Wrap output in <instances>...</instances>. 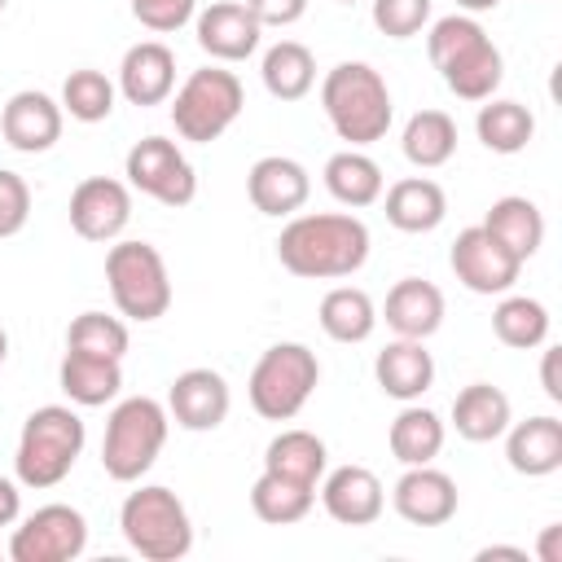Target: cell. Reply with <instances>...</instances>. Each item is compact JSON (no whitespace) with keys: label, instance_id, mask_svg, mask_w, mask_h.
Returning a JSON list of instances; mask_svg holds the SVG:
<instances>
[{"label":"cell","instance_id":"4316f807","mask_svg":"<svg viewBox=\"0 0 562 562\" xmlns=\"http://www.w3.org/2000/svg\"><path fill=\"white\" fill-rule=\"evenodd\" d=\"M483 228H487L509 255H518L522 263H527V259L540 250V241H544V215H540V206H536L531 198H518V193L496 198L492 211L483 215Z\"/></svg>","mask_w":562,"mask_h":562},{"label":"cell","instance_id":"44dd1931","mask_svg":"<svg viewBox=\"0 0 562 562\" xmlns=\"http://www.w3.org/2000/svg\"><path fill=\"white\" fill-rule=\"evenodd\" d=\"M386 325L400 334V338H430L439 325H443V294L435 281H422V277H404L386 290V307H382Z\"/></svg>","mask_w":562,"mask_h":562},{"label":"cell","instance_id":"d6986e66","mask_svg":"<svg viewBox=\"0 0 562 562\" xmlns=\"http://www.w3.org/2000/svg\"><path fill=\"white\" fill-rule=\"evenodd\" d=\"M259 35H263V26L237 0H215L211 9L198 13V44L215 61H246L259 48Z\"/></svg>","mask_w":562,"mask_h":562},{"label":"cell","instance_id":"7bdbcfd3","mask_svg":"<svg viewBox=\"0 0 562 562\" xmlns=\"http://www.w3.org/2000/svg\"><path fill=\"white\" fill-rule=\"evenodd\" d=\"M558 347H544V360H540V386L553 404H562V378H558Z\"/></svg>","mask_w":562,"mask_h":562},{"label":"cell","instance_id":"4fadbf2b","mask_svg":"<svg viewBox=\"0 0 562 562\" xmlns=\"http://www.w3.org/2000/svg\"><path fill=\"white\" fill-rule=\"evenodd\" d=\"M132 220V193L114 176H88L70 193V228L83 241H114Z\"/></svg>","mask_w":562,"mask_h":562},{"label":"cell","instance_id":"d4e9b609","mask_svg":"<svg viewBox=\"0 0 562 562\" xmlns=\"http://www.w3.org/2000/svg\"><path fill=\"white\" fill-rule=\"evenodd\" d=\"M57 382L66 391L70 404L79 408H101L119 395L123 386V369L119 360H105V356H83V351H70L61 356V369H57Z\"/></svg>","mask_w":562,"mask_h":562},{"label":"cell","instance_id":"74e56055","mask_svg":"<svg viewBox=\"0 0 562 562\" xmlns=\"http://www.w3.org/2000/svg\"><path fill=\"white\" fill-rule=\"evenodd\" d=\"M66 347L83 351V356L123 360L127 356V325L119 316H105V312H79L66 329Z\"/></svg>","mask_w":562,"mask_h":562},{"label":"cell","instance_id":"f907efd6","mask_svg":"<svg viewBox=\"0 0 562 562\" xmlns=\"http://www.w3.org/2000/svg\"><path fill=\"white\" fill-rule=\"evenodd\" d=\"M4 4H9V0H0V9H4Z\"/></svg>","mask_w":562,"mask_h":562},{"label":"cell","instance_id":"83f0119b","mask_svg":"<svg viewBox=\"0 0 562 562\" xmlns=\"http://www.w3.org/2000/svg\"><path fill=\"white\" fill-rule=\"evenodd\" d=\"M259 75H263V88H268L277 101H299V97H307L312 83H316V57H312L307 44L281 40V44H272V48L263 53Z\"/></svg>","mask_w":562,"mask_h":562},{"label":"cell","instance_id":"f546056e","mask_svg":"<svg viewBox=\"0 0 562 562\" xmlns=\"http://www.w3.org/2000/svg\"><path fill=\"white\" fill-rule=\"evenodd\" d=\"M378 325V307L360 285H334L321 299V329L334 342H364Z\"/></svg>","mask_w":562,"mask_h":562},{"label":"cell","instance_id":"5bb4252c","mask_svg":"<svg viewBox=\"0 0 562 562\" xmlns=\"http://www.w3.org/2000/svg\"><path fill=\"white\" fill-rule=\"evenodd\" d=\"M391 505L413 527H443L457 514V483L435 465H408L391 487Z\"/></svg>","mask_w":562,"mask_h":562},{"label":"cell","instance_id":"1f68e13d","mask_svg":"<svg viewBox=\"0 0 562 562\" xmlns=\"http://www.w3.org/2000/svg\"><path fill=\"white\" fill-rule=\"evenodd\" d=\"M457 154V123L443 110H417L404 123V158L422 171L443 167Z\"/></svg>","mask_w":562,"mask_h":562},{"label":"cell","instance_id":"e0dca14e","mask_svg":"<svg viewBox=\"0 0 562 562\" xmlns=\"http://www.w3.org/2000/svg\"><path fill=\"white\" fill-rule=\"evenodd\" d=\"M228 382L215 369H184L167 391V413L184 430H215L228 417Z\"/></svg>","mask_w":562,"mask_h":562},{"label":"cell","instance_id":"8fae6325","mask_svg":"<svg viewBox=\"0 0 562 562\" xmlns=\"http://www.w3.org/2000/svg\"><path fill=\"white\" fill-rule=\"evenodd\" d=\"M88 549V522L75 505H40L9 536L13 562H70Z\"/></svg>","mask_w":562,"mask_h":562},{"label":"cell","instance_id":"f35d334b","mask_svg":"<svg viewBox=\"0 0 562 562\" xmlns=\"http://www.w3.org/2000/svg\"><path fill=\"white\" fill-rule=\"evenodd\" d=\"M430 22V0H373V26L391 40H408Z\"/></svg>","mask_w":562,"mask_h":562},{"label":"cell","instance_id":"cb8c5ba5","mask_svg":"<svg viewBox=\"0 0 562 562\" xmlns=\"http://www.w3.org/2000/svg\"><path fill=\"white\" fill-rule=\"evenodd\" d=\"M452 426L470 443H492L509 426V395L492 382H470L452 400Z\"/></svg>","mask_w":562,"mask_h":562},{"label":"cell","instance_id":"ffe728a7","mask_svg":"<svg viewBox=\"0 0 562 562\" xmlns=\"http://www.w3.org/2000/svg\"><path fill=\"white\" fill-rule=\"evenodd\" d=\"M176 88V53L162 40H140L123 53L119 92L132 105H162Z\"/></svg>","mask_w":562,"mask_h":562},{"label":"cell","instance_id":"7402d4cb","mask_svg":"<svg viewBox=\"0 0 562 562\" xmlns=\"http://www.w3.org/2000/svg\"><path fill=\"white\" fill-rule=\"evenodd\" d=\"M373 378H378V386L391 395V400H422L426 391H430V382H435V360H430V351L422 347V338H395V342H386L382 351H378V360H373Z\"/></svg>","mask_w":562,"mask_h":562},{"label":"cell","instance_id":"8992f818","mask_svg":"<svg viewBox=\"0 0 562 562\" xmlns=\"http://www.w3.org/2000/svg\"><path fill=\"white\" fill-rule=\"evenodd\" d=\"M119 527H123V540L149 562H176L193 549V522L184 501L158 483L127 492L119 509Z\"/></svg>","mask_w":562,"mask_h":562},{"label":"cell","instance_id":"c3c4849f","mask_svg":"<svg viewBox=\"0 0 562 562\" xmlns=\"http://www.w3.org/2000/svg\"><path fill=\"white\" fill-rule=\"evenodd\" d=\"M4 356H9V334L0 329V364H4Z\"/></svg>","mask_w":562,"mask_h":562},{"label":"cell","instance_id":"bcb514c9","mask_svg":"<svg viewBox=\"0 0 562 562\" xmlns=\"http://www.w3.org/2000/svg\"><path fill=\"white\" fill-rule=\"evenodd\" d=\"M492 558H514V562H527V549H514V544H487V549H479V562H492Z\"/></svg>","mask_w":562,"mask_h":562},{"label":"cell","instance_id":"d6a6232c","mask_svg":"<svg viewBox=\"0 0 562 562\" xmlns=\"http://www.w3.org/2000/svg\"><path fill=\"white\" fill-rule=\"evenodd\" d=\"M325 189L342 206H373L382 198V167L360 149H342L325 162Z\"/></svg>","mask_w":562,"mask_h":562},{"label":"cell","instance_id":"60d3db41","mask_svg":"<svg viewBox=\"0 0 562 562\" xmlns=\"http://www.w3.org/2000/svg\"><path fill=\"white\" fill-rule=\"evenodd\" d=\"M193 4L198 0H132V18L145 26V31H180L189 18H193Z\"/></svg>","mask_w":562,"mask_h":562},{"label":"cell","instance_id":"ee69618b","mask_svg":"<svg viewBox=\"0 0 562 562\" xmlns=\"http://www.w3.org/2000/svg\"><path fill=\"white\" fill-rule=\"evenodd\" d=\"M18 514H22V492H18V483H13V479H4V474H0V527H13V522H18Z\"/></svg>","mask_w":562,"mask_h":562},{"label":"cell","instance_id":"f1b7e54d","mask_svg":"<svg viewBox=\"0 0 562 562\" xmlns=\"http://www.w3.org/2000/svg\"><path fill=\"white\" fill-rule=\"evenodd\" d=\"M263 470L316 487L325 474V439L312 430H281L263 452Z\"/></svg>","mask_w":562,"mask_h":562},{"label":"cell","instance_id":"5b68a950","mask_svg":"<svg viewBox=\"0 0 562 562\" xmlns=\"http://www.w3.org/2000/svg\"><path fill=\"white\" fill-rule=\"evenodd\" d=\"M167 408L149 395H132L123 404H114L110 422H105V439H101V465L114 483H136L162 452L167 443Z\"/></svg>","mask_w":562,"mask_h":562},{"label":"cell","instance_id":"4dcf8cb0","mask_svg":"<svg viewBox=\"0 0 562 562\" xmlns=\"http://www.w3.org/2000/svg\"><path fill=\"white\" fill-rule=\"evenodd\" d=\"M386 443H391V457L400 465H430L443 448V422H439V413L413 404L391 422Z\"/></svg>","mask_w":562,"mask_h":562},{"label":"cell","instance_id":"7a4b0ae2","mask_svg":"<svg viewBox=\"0 0 562 562\" xmlns=\"http://www.w3.org/2000/svg\"><path fill=\"white\" fill-rule=\"evenodd\" d=\"M426 53H430L435 70L443 75L448 92L461 101H487L505 75L501 48L487 40V31L470 13L439 18L426 35Z\"/></svg>","mask_w":562,"mask_h":562},{"label":"cell","instance_id":"681fc988","mask_svg":"<svg viewBox=\"0 0 562 562\" xmlns=\"http://www.w3.org/2000/svg\"><path fill=\"white\" fill-rule=\"evenodd\" d=\"M342 4H356V0H342Z\"/></svg>","mask_w":562,"mask_h":562},{"label":"cell","instance_id":"2e32d148","mask_svg":"<svg viewBox=\"0 0 562 562\" xmlns=\"http://www.w3.org/2000/svg\"><path fill=\"white\" fill-rule=\"evenodd\" d=\"M0 132L18 154H44L61 140V105L48 92H13L0 110Z\"/></svg>","mask_w":562,"mask_h":562},{"label":"cell","instance_id":"8d00e7d4","mask_svg":"<svg viewBox=\"0 0 562 562\" xmlns=\"http://www.w3.org/2000/svg\"><path fill=\"white\" fill-rule=\"evenodd\" d=\"M110 110H114V83L101 70L83 66V70L66 75V83H61V114H70L79 123H101V119H110Z\"/></svg>","mask_w":562,"mask_h":562},{"label":"cell","instance_id":"277c9868","mask_svg":"<svg viewBox=\"0 0 562 562\" xmlns=\"http://www.w3.org/2000/svg\"><path fill=\"white\" fill-rule=\"evenodd\" d=\"M83 439L88 435H83V422H79L75 408H66V404L35 408L22 422V435H18V457H13L18 483L35 487V492L57 487L75 470V461L83 452Z\"/></svg>","mask_w":562,"mask_h":562},{"label":"cell","instance_id":"f6af8a7d","mask_svg":"<svg viewBox=\"0 0 562 562\" xmlns=\"http://www.w3.org/2000/svg\"><path fill=\"white\" fill-rule=\"evenodd\" d=\"M536 553H540V562H562V527H558V522H549V527L540 531Z\"/></svg>","mask_w":562,"mask_h":562},{"label":"cell","instance_id":"ab89813d","mask_svg":"<svg viewBox=\"0 0 562 562\" xmlns=\"http://www.w3.org/2000/svg\"><path fill=\"white\" fill-rule=\"evenodd\" d=\"M26 215H31V189L18 171H4L0 167V237H13L26 228Z\"/></svg>","mask_w":562,"mask_h":562},{"label":"cell","instance_id":"603a6c76","mask_svg":"<svg viewBox=\"0 0 562 562\" xmlns=\"http://www.w3.org/2000/svg\"><path fill=\"white\" fill-rule=\"evenodd\" d=\"M505 457L527 479L553 474L562 465V422L549 417V413H540V417H527V422L505 426Z\"/></svg>","mask_w":562,"mask_h":562},{"label":"cell","instance_id":"9c48e42d","mask_svg":"<svg viewBox=\"0 0 562 562\" xmlns=\"http://www.w3.org/2000/svg\"><path fill=\"white\" fill-rule=\"evenodd\" d=\"M105 281L114 294V307L127 321H158L171 307V277L167 263L158 255V246L149 241H119L105 255Z\"/></svg>","mask_w":562,"mask_h":562},{"label":"cell","instance_id":"b9f144b4","mask_svg":"<svg viewBox=\"0 0 562 562\" xmlns=\"http://www.w3.org/2000/svg\"><path fill=\"white\" fill-rule=\"evenodd\" d=\"M259 26H294L307 13V0H241Z\"/></svg>","mask_w":562,"mask_h":562},{"label":"cell","instance_id":"9a60e30c","mask_svg":"<svg viewBox=\"0 0 562 562\" xmlns=\"http://www.w3.org/2000/svg\"><path fill=\"white\" fill-rule=\"evenodd\" d=\"M321 479H325L321 483V505H325V514L334 522H342V527H369V522L382 518L386 492H382V483H378L373 470H364V465H338V470H329Z\"/></svg>","mask_w":562,"mask_h":562},{"label":"cell","instance_id":"7dc6e473","mask_svg":"<svg viewBox=\"0 0 562 562\" xmlns=\"http://www.w3.org/2000/svg\"><path fill=\"white\" fill-rule=\"evenodd\" d=\"M461 9H470V13H483V9H496L501 0H457Z\"/></svg>","mask_w":562,"mask_h":562},{"label":"cell","instance_id":"d590c367","mask_svg":"<svg viewBox=\"0 0 562 562\" xmlns=\"http://www.w3.org/2000/svg\"><path fill=\"white\" fill-rule=\"evenodd\" d=\"M492 329H496V338H501L505 347H514V351H531V347H540V342L549 338V312H544L540 299L509 294V299L496 303V312H492Z\"/></svg>","mask_w":562,"mask_h":562},{"label":"cell","instance_id":"836d02e7","mask_svg":"<svg viewBox=\"0 0 562 562\" xmlns=\"http://www.w3.org/2000/svg\"><path fill=\"white\" fill-rule=\"evenodd\" d=\"M312 501H316V487L294 483V479H281V474H272V470H263V474L255 479V487H250V509H255L263 522H272V527H290V522L307 518Z\"/></svg>","mask_w":562,"mask_h":562},{"label":"cell","instance_id":"ba28073f","mask_svg":"<svg viewBox=\"0 0 562 562\" xmlns=\"http://www.w3.org/2000/svg\"><path fill=\"white\" fill-rule=\"evenodd\" d=\"M246 105V92H241V79L233 70H220V66H202L193 70L176 101H171V123L180 132V140H193V145H211L220 140L237 114Z\"/></svg>","mask_w":562,"mask_h":562},{"label":"cell","instance_id":"7c38bea8","mask_svg":"<svg viewBox=\"0 0 562 562\" xmlns=\"http://www.w3.org/2000/svg\"><path fill=\"white\" fill-rule=\"evenodd\" d=\"M448 263H452L457 281H461L470 294H505V290L518 281V272H522V259L509 255L483 224L457 233Z\"/></svg>","mask_w":562,"mask_h":562},{"label":"cell","instance_id":"52a82bcc","mask_svg":"<svg viewBox=\"0 0 562 562\" xmlns=\"http://www.w3.org/2000/svg\"><path fill=\"white\" fill-rule=\"evenodd\" d=\"M321 382V360L312 347L303 342H277L259 356V364L250 369V382H246V395H250V408L263 417V422H290L299 417V408L312 400Z\"/></svg>","mask_w":562,"mask_h":562},{"label":"cell","instance_id":"484cf974","mask_svg":"<svg viewBox=\"0 0 562 562\" xmlns=\"http://www.w3.org/2000/svg\"><path fill=\"white\" fill-rule=\"evenodd\" d=\"M443 215H448V193L426 176H408L386 189V220L400 233H430L443 224Z\"/></svg>","mask_w":562,"mask_h":562},{"label":"cell","instance_id":"e575fe53","mask_svg":"<svg viewBox=\"0 0 562 562\" xmlns=\"http://www.w3.org/2000/svg\"><path fill=\"white\" fill-rule=\"evenodd\" d=\"M474 132H479V140H483L492 154H518V149H527V140L536 136V119H531V110L518 105V101H492V97H487V105H479Z\"/></svg>","mask_w":562,"mask_h":562},{"label":"cell","instance_id":"6da1fadb","mask_svg":"<svg viewBox=\"0 0 562 562\" xmlns=\"http://www.w3.org/2000/svg\"><path fill=\"white\" fill-rule=\"evenodd\" d=\"M277 259L285 272L303 281H338L364 268L369 259V228L356 215L321 211L294 215L277 237Z\"/></svg>","mask_w":562,"mask_h":562},{"label":"cell","instance_id":"3957f363","mask_svg":"<svg viewBox=\"0 0 562 562\" xmlns=\"http://www.w3.org/2000/svg\"><path fill=\"white\" fill-rule=\"evenodd\" d=\"M321 105L329 127L351 140V149L373 145L391 127V88L369 61H338L321 83Z\"/></svg>","mask_w":562,"mask_h":562},{"label":"cell","instance_id":"ac0fdd59","mask_svg":"<svg viewBox=\"0 0 562 562\" xmlns=\"http://www.w3.org/2000/svg\"><path fill=\"white\" fill-rule=\"evenodd\" d=\"M246 193H250V206H255L259 215H277V220H281V215H294V211L307 202L312 176H307L303 162L281 158V154H268V158H259V162L250 167Z\"/></svg>","mask_w":562,"mask_h":562},{"label":"cell","instance_id":"30bf717a","mask_svg":"<svg viewBox=\"0 0 562 562\" xmlns=\"http://www.w3.org/2000/svg\"><path fill=\"white\" fill-rule=\"evenodd\" d=\"M123 176L132 189H140L145 198L162 202V206H189L193 193H198V176L189 167V158L180 154L176 140L167 136H145L127 149V162H123Z\"/></svg>","mask_w":562,"mask_h":562}]
</instances>
